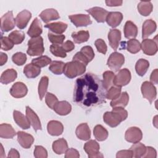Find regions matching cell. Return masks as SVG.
I'll return each mask as SVG.
<instances>
[{"label":"cell","mask_w":158,"mask_h":158,"mask_svg":"<svg viewBox=\"0 0 158 158\" xmlns=\"http://www.w3.org/2000/svg\"><path fill=\"white\" fill-rule=\"evenodd\" d=\"M141 93L143 96L146 98L150 104H151L153 101L156 98L157 91L156 88L154 85L149 81H144L141 87Z\"/></svg>","instance_id":"8"},{"label":"cell","mask_w":158,"mask_h":158,"mask_svg":"<svg viewBox=\"0 0 158 158\" xmlns=\"http://www.w3.org/2000/svg\"><path fill=\"white\" fill-rule=\"evenodd\" d=\"M86 11L99 23L104 22L109 13L106 9L99 7H94L86 10Z\"/></svg>","instance_id":"13"},{"label":"cell","mask_w":158,"mask_h":158,"mask_svg":"<svg viewBox=\"0 0 158 158\" xmlns=\"http://www.w3.org/2000/svg\"><path fill=\"white\" fill-rule=\"evenodd\" d=\"M123 19V15L120 12H109L106 17V21L107 24L112 28L117 27L120 25Z\"/></svg>","instance_id":"24"},{"label":"cell","mask_w":158,"mask_h":158,"mask_svg":"<svg viewBox=\"0 0 158 158\" xmlns=\"http://www.w3.org/2000/svg\"><path fill=\"white\" fill-rule=\"evenodd\" d=\"M138 10L141 15L148 16L152 11L153 6L150 1H140L137 6Z\"/></svg>","instance_id":"35"},{"label":"cell","mask_w":158,"mask_h":158,"mask_svg":"<svg viewBox=\"0 0 158 158\" xmlns=\"http://www.w3.org/2000/svg\"><path fill=\"white\" fill-rule=\"evenodd\" d=\"M65 64L62 61L54 60L50 64L49 69L51 72L56 75H61L64 73Z\"/></svg>","instance_id":"41"},{"label":"cell","mask_w":158,"mask_h":158,"mask_svg":"<svg viewBox=\"0 0 158 158\" xmlns=\"http://www.w3.org/2000/svg\"><path fill=\"white\" fill-rule=\"evenodd\" d=\"M48 132L52 136H59L64 131V127L61 122L57 120H51L47 125Z\"/></svg>","instance_id":"20"},{"label":"cell","mask_w":158,"mask_h":158,"mask_svg":"<svg viewBox=\"0 0 158 158\" xmlns=\"http://www.w3.org/2000/svg\"><path fill=\"white\" fill-rule=\"evenodd\" d=\"M12 60L14 64L17 65H22L27 61V56L24 53L18 52L15 53L12 57Z\"/></svg>","instance_id":"48"},{"label":"cell","mask_w":158,"mask_h":158,"mask_svg":"<svg viewBox=\"0 0 158 158\" xmlns=\"http://www.w3.org/2000/svg\"><path fill=\"white\" fill-rule=\"evenodd\" d=\"M31 63L37 67L41 68L44 67L51 63V59L47 56H41L35 58L31 60Z\"/></svg>","instance_id":"44"},{"label":"cell","mask_w":158,"mask_h":158,"mask_svg":"<svg viewBox=\"0 0 158 158\" xmlns=\"http://www.w3.org/2000/svg\"><path fill=\"white\" fill-rule=\"evenodd\" d=\"M117 158H131L133 157V154L130 149L121 150L117 152L116 154Z\"/></svg>","instance_id":"55"},{"label":"cell","mask_w":158,"mask_h":158,"mask_svg":"<svg viewBox=\"0 0 158 158\" xmlns=\"http://www.w3.org/2000/svg\"><path fill=\"white\" fill-rule=\"evenodd\" d=\"M34 156L36 158H46L48 157V152L44 147L36 146L34 150Z\"/></svg>","instance_id":"52"},{"label":"cell","mask_w":158,"mask_h":158,"mask_svg":"<svg viewBox=\"0 0 158 158\" xmlns=\"http://www.w3.org/2000/svg\"><path fill=\"white\" fill-rule=\"evenodd\" d=\"M93 134L96 140L103 141L107 138L109 133L107 130L104 127L101 125H97L94 128Z\"/></svg>","instance_id":"34"},{"label":"cell","mask_w":158,"mask_h":158,"mask_svg":"<svg viewBox=\"0 0 158 158\" xmlns=\"http://www.w3.org/2000/svg\"><path fill=\"white\" fill-rule=\"evenodd\" d=\"M52 148L53 151L57 154H62L68 149V144L65 139L60 138L53 142Z\"/></svg>","instance_id":"30"},{"label":"cell","mask_w":158,"mask_h":158,"mask_svg":"<svg viewBox=\"0 0 158 158\" xmlns=\"http://www.w3.org/2000/svg\"><path fill=\"white\" fill-rule=\"evenodd\" d=\"M85 71L86 65L80 62L72 60L65 64L64 73L67 77L73 78L77 76L84 74Z\"/></svg>","instance_id":"3"},{"label":"cell","mask_w":158,"mask_h":158,"mask_svg":"<svg viewBox=\"0 0 158 158\" xmlns=\"http://www.w3.org/2000/svg\"><path fill=\"white\" fill-rule=\"evenodd\" d=\"M0 157L1 158H4L6 157V155H5V152L4 151V148H3V146L2 145V144H1V151H0Z\"/></svg>","instance_id":"63"},{"label":"cell","mask_w":158,"mask_h":158,"mask_svg":"<svg viewBox=\"0 0 158 158\" xmlns=\"http://www.w3.org/2000/svg\"><path fill=\"white\" fill-rule=\"evenodd\" d=\"M72 38L74 42L77 44L86 42L89 38V33L88 31L80 30L77 32H73L72 33Z\"/></svg>","instance_id":"36"},{"label":"cell","mask_w":158,"mask_h":158,"mask_svg":"<svg viewBox=\"0 0 158 158\" xmlns=\"http://www.w3.org/2000/svg\"><path fill=\"white\" fill-rule=\"evenodd\" d=\"M106 5L110 7H115V6H120L122 4L123 1L121 0H109L105 1Z\"/></svg>","instance_id":"60"},{"label":"cell","mask_w":158,"mask_h":158,"mask_svg":"<svg viewBox=\"0 0 158 158\" xmlns=\"http://www.w3.org/2000/svg\"><path fill=\"white\" fill-rule=\"evenodd\" d=\"M7 60V56L6 54L0 52V65H3Z\"/></svg>","instance_id":"62"},{"label":"cell","mask_w":158,"mask_h":158,"mask_svg":"<svg viewBox=\"0 0 158 158\" xmlns=\"http://www.w3.org/2000/svg\"><path fill=\"white\" fill-rule=\"evenodd\" d=\"M17 77V73L16 70L13 69H8L4 71L1 76V83L7 85L11 82H13Z\"/></svg>","instance_id":"29"},{"label":"cell","mask_w":158,"mask_h":158,"mask_svg":"<svg viewBox=\"0 0 158 158\" xmlns=\"http://www.w3.org/2000/svg\"><path fill=\"white\" fill-rule=\"evenodd\" d=\"M125 62L123 54L117 52H112L108 58L107 65L112 70L118 71Z\"/></svg>","instance_id":"5"},{"label":"cell","mask_w":158,"mask_h":158,"mask_svg":"<svg viewBox=\"0 0 158 158\" xmlns=\"http://www.w3.org/2000/svg\"><path fill=\"white\" fill-rule=\"evenodd\" d=\"M108 39L110 47L116 51L121 40L120 31L118 29H110L108 33Z\"/></svg>","instance_id":"18"},{"label":"cell","mask_w":158,"mask_h":158,"mask_svg":"<svg viewBox=\"0 0 158 158\" xmlns=\"http://www.w3.org/2000/svg\"><path fill=\"white\" fill-rule=\"evenodd\" d=\"M44 51L43 40L41 36L31 38L28 41L27 54L30 56H40Z\"/></svg>","instance_id":"4"},{"label":"cell","mask_w":158,"mask_h":158,"mask_svg":"<svg viewBox=\"0 0 158 158\" xmlns=\"http://www.w3.org/2000/svg\"><path fill=\"white\" fill-rule=\"evenodd\" d=\"M106 92L102 80L95 74L87 73L76 80L73 101L89 109L106 102Z\"/></svg>","instance_id":"1"},{"label":"cell","mask_w":158,"mask_h":158,"mask_svg":"<svg viewBox=\"0 0 158 158\" xmlns=\"http://www.w3.org/2000/svg\"><path fill=\"white\" fill-rule=\"evenodd\" d=\"M49 83V78L46 76H44L41 77L39 85H38V95L40 100H42L44 95L46 94V91L48 89Z\"/></svg>","instance_id":"40"},{"label":"cell","mask_w":158,"mask_h":158,"mask_svg":"<svg viewBox=\"0 0 158 158\" xmlns=\"http://www.w3.org/2000/svg\"><path fill=\"white\" fill-rule=\"evenodd\" d=\"M99 144L93 139L89 140L84 145V150L89 158L103 157L104 156L99 152Z\"/></svg>","instance_id":"7"},{"label":"cell","mask_w":158,"mask_h":158,"mask_svg":"<svg viewBox=\"0 0 158 158\" xmlns=\"http://www.w3.org/2000/svg\"><path fill=\"white\" fill-rule=\"evenodd\" d=\"M14 44L9 38V37L2 36L1 38V48L4 51H9L12 49Z\"/></svg>","instance_id":"51"},{"label":"cell","mask_w":158,"mask_h":158,"mask_svg":"<svg viewBox=\"0 0 158 158\" xmlns=\"http://www.w3.org/2000/svg\"><path fill=\"white\" fill-rule=\"evenodd\" d=\"M61 46L64 50L65 51V52H70L75 48V44L72 41L70 40H67L65 43H63Z\"/></svg>","instance_id":"58"},{"label":"cell","mask_w":158,"mask_h":158,"mask_svg":"<svg viewBox=\"0 0 158 158\" xmlns=\"http://www.w3.org/2000/svg\"><path fill=\"white\" fill-rule=\"evenodd\" d=\"M155 39H144L141 44V49L143 52L148 56H153L157 52V43Z\"/></svg>","instance_id":"10"},{"label":"cell","mask_w":158,"mask_h":158,"mask_svg":"<svg viewBox=\"0 0 158 158\" xmlns=\"http://www.w3.org/2000/svg\"><path fill=\"white\" fill-rule=\"evenodd\" d=\"M25 33L22 31L15 30L9 35V38L14 44H20L25 39Z\"/></svg>","instance_id":"42"},{"label":"cell","mask_w":158,"mask_h":158,"mask_svg":"<svg viewBox=\"0 0 158 158\" xmlns=\"http://www.w3.org/2000/svg\"><path fill=\"white\" fill-rule=\"evenodd\" d=\"M28 92L27 86L22 82H16L11 87L10 94L15 98H21L26 96Z\"/></svg>","instance_id":"14"},{"label":"cell","mask_w":158,"mask_h":158,"mask_svg":"<svg viewBox=\"0 0 158 158\" xmlns=\"http://www.w3.org/2000/svg\"><path fill=\"white\" fill-rule=\"evenodd\" d=\"M77 138L81 140L87 141L91 138V130L86 123H83L79 125L75 131Z\"/></svg>","instance_id":"19"},{"label":"cell","mask_w":158,"mask_h":158,"mask_svg":"<svg viewBox=\"0 0 158 158\" xmlns=\"http://www.w3.org/2000/svg\"><path fill=\"white\" fill-rule=\"evenodd\" d=\"M50 51L54 56L56 57L64 58L67 56L65 51L64 50L62 46H60V44H51L50 46Z\"/></svg>","instance_id":"46"},{"label":"cell","mask_w":158,"mask_h":158,"mask_svg":"<svg viewBox=\"0 0 158 158\" xmlns=\"http://www.w3.org/2000/svg\"><path fill=\"white\" fill-rule=\"evenodd\" d=\"M45 28H48L51 32L55 34L62 35L67 28V25L62 22L50 23L45 25Z\"/></svg>","instance_id":"28"},{"label":"cell","mask_w":158,"mask_h":158,"mask_svg":"<svg viewBox=\"0 0 158 158\" xmlns=\"http://www.w3.org/2000/svg\"><path fill=\"white\" fill-rule=\"evenodd\" d=\"M157 75H158V70L157 69H156L155 70H154L152 71V72L151 73V75L150 76V82L151 83H152L153 85L154 84L156 85L158 83Z\"/></svg>","instance_id":"59"},{"label":"cell","mask_w":158,"mask_h":158,"mask_svg":"<svg viewBox=\"0 0 158 158\" xmlns=\"http://www.w3.org/2000/svg\"><path fill=\"white\" fill-rule=\"evenodd\" d=\"M17 135V141L19 144L25 149L30 148L34 142L33 136L23 131H18Z\"/></svg>","instance_id":"17"},{"label":"cell","mask_w":158,"mask_h":158,"mask_svg":"<svg viewBox=\"0 0 158 158\" xmlns=\"http://www.w3.org/2000/svg\"><path fill=\"white\" fill-rule=\"evenodd\" d=\"M149 67V62L144 59H139L135 65V70L137 74L141 77L144 75Z\"/></svg>","instance_id":"37"},{"label":"cell","mask_w":158,"mask_h":158,"mask_svg":"<svg viewBox=\"0 0 158 158\" xmlns=\"http://www.w3.org/2000/svg\"><path fill=\"white\" fill-rule=\"evenodd\" d=\"M80 157L79 152L77 150L73 148L68 149L65 152V158H78Z\"/></svg>","instance_id":"57"},{"label":"cell","mask_w":158,"mask_h":158,"mask_svg":"<svg viewBox=\"0 0 158 158\" xmlns=\"http://www.w3.org/2000/svg\"><path fill=\"white\" fill-rule=\"evenodd\" d=\"M143 138L141 130L136 127L129 128L125 132V138L127 141L131 143L139 142Z\"/></svg>","instance_id":"11"},{"label":"cell","mask_w":158,"mask_h":158,"mask_svg":"<svg viewBox=\"0 0 158 158\" xmlns=\"http://www.w3.org/2000/svg\"><path fill=\"white\" fill-rule=\"evenodd\" d=\"M40 73V68L32 63L26 65L23 69V73L27 78H35L38 77Z\"/></svg>","instance_id":"33"},{"label":"cell","mask_w":158,"mask_h":158,"mask_svg":"<svg viewBox=\"0 0 158 158\" xmlns=\"http://www.w3.org/2000/svg\"><path fill=\"white\" fill-rule=\"evenodd\" d=\"M73 60L80 62L85 65H87L89 62L88 60L85 58V57L80 52H78L75 54V56L73 57Z\"/></svg>","instance_id":"56"},{"label":"cell","mask_w":158,"mask_h":158,"mask_svg":"<svg viewBox=\"0 0 158 158\" xmlns=\"http://www.w3.org/2000/svg\"><path fill=\"white\" fill-rule=\"evenodd\" d=\"M15 19L12 11H8L1 18V29L2 31L7 32L12 30L15 25Z\"/></svg>","instance_id":"9"},{"label":"cell","mask_w":158,"mask_h":158,"mask_svg":"<svg viewBox=\"0 0 158 158\" xmlns=\"http://www.w3.org/2000/svg\"><path fill=\"white\" fill-rule=\"evenodd\" d=\"M115 77V74L112 71H106L102 74L103 77V81L102 85L104 87V88L107 90L109 89L111 86H114L113 81Z\"/></svg>","instance_id":"39"},{"label":"cell","mask_w":158,"mask_h":158,"mask_svg":"<svg viewBox=\"0 0 158 158\" xmlns=\"http://www.w3.org/2000/svg\"><path fill=\"white\" fill-rule=\"evenodd\" d=\"M13 117L15 123L22 129L27 130L30 127V123L27 118L22 112L18 110H14Z\"/></svg>","instance_id":"21"},{"label":"cell","mask_w":158,"mask_h":158,"mask_svg":"<svg viewBox=\"0 0 158 158\" xmlns=\"http://www.w3.org/2000/svg\"><path fill=\"white\" fill-rule=\"evenodd\" d=\"M157 116L156 115L154 117V118L153 119V124L156 128H157Z\"/></svg>","instance_id":"64"},{"label":"cell","mask_w":158,"mask_h":158,"mask_svg":"<svg viewBox=\"0 0 158 158\" xmlns=\"http://www.w3.org/2000/svg\"><path fill=\"white\" fill-rule=\"evenodd\" d=\"M53 110L60 115H66L69 114L72 110L70 104L66 101H59L54 106Z\"/></svg>","instance_id":"26"},{"label":"cell","mask_w":158,"mask_h":158,"mask_svg":"<svg viewBox=\"0 0 158 158\" xmlns=\"http://www.w3.org/2000/svg\"><path fill=\"white\" fill-rule=\"evenodd\" d=\"M80 52L85 57L89 62H91L94 57V51L93 48L89 46H85L83 47Z\"/></svg>","instance_id":"49"},{"label":"cell","mask_w":158,"mask_h":158,"mask_svg":"<svg viewBox=\"0 0 158 158\" xmlns=\"http://www.w3.org/2000/svg\"><path fill=\"white\" fill-rule=\"evenodd\" d=\"M69 18L77 27H86L92 23L89 15L87 14L71 15L69 16Z\"/></svg>","instance_id":"12"},{"label":"cell","mask_w":158,"mask_h":158,"mask_svg":"<svg viewBox=\"0 0 158 158\" xmlns=\"http://www.w3.org/2000/svg\"><path fill=\"white\" fill-rule=\"evenodd\" d=\"M131 73L127 69H123L115 75L113 84L114 86L122 87L128 84L131 80Z\"/></svg>","instance_id":"6"},{"label":"cell","mask_w":158,"mask_h":158,"mask_svg":"<svg viewBox=\"0 0 158 158\" xmlns=\"http://www.w3.org/2000/svg\"><path fill=\"white\" fill-rule=\"evenodd\" d=\"M45 101L47 106L52 109H54L56 104L59 102L57 97L51 93H47L46 94Z\"/></svg>","instance_id":"50"},{"label":"cell","mask_w":158,"mask_h":158,"mask_svg":"<svg viewBox=\"0 0 158 158\" xmlns=\"http://www.w3.org/2000/svg\"><path fill=\"white\" fill-rule=\"evenodd\" d=\"M133 154V157L139 158L143 157L146 151V146L139 142L134 143L130 149Z\"/></svg>","instance_id":"38"},{"label":"cell","mask_w":158,"mask_h":158,"mask_svg":"<svg viewBox=\"0 0 158 158\" xmlns=\"http://www.w3.org/2000/svg\"><path fill=\"white\" fill-rule=\"evenodd\" d=\"M26 116L35 131L41 130L42 129L41 122L38 116L29 106L26 107Z\"/></svg>","instance_id":"16"},{"label":"cell","mask_w":158,"mask_h":158,"mask_svg":"<svg viewBox=\"0 0 158 158\" xmlns=\"http://www.w3.org/2000/svg\"><path fill=\"white\" fill-rule=\"evenodd\" d=\"M157 157V152L154 148L151 146L146 147V151L143 157L144 158H156Z\"/></svg>","instance_id":"54"},{"label":"cell","mask_w":158,"mask_h":158,"mask_svg":"<svg viewBox=\"0 0 158 158\" xmlns=\"http://www.w3.org/2000/svg\"><path fill=\"white\" fill-rule=\"evenodd\" d=\"M138 35V28L131 21L126 22L124 26V35L126 38L133 39Z\"/></svg>","instance_id":"27"},{"label":"cell","mask_w":158,"mask_h":158,"mask_svg":"<svg viewBox=\"0 0 158 158\" xmlns=\"http://www.w3.org/2000/svg\"><path fill=\"white\" fill-rule=\"evenodd\" d=\"M48 39L51 43L56 44H61L63 43L65 36L64 35H58L49 31L48 34Z\"/></svg>","instance_id":"47"},{"label":"cell","mask_w":158,"mask_h":158,"mask_svg":"<svg viewBox=\"0 0 158 158\" xmlns=\"http://www.w3.org/2000/svg\"><path fill=\"white\" fill-rule=\"evenodd\" d=\"M42 31L43 30L41 23L38 18H35L32 22L27 31V34L32 38L40 36V35L42 33Z\"/></svg>","instance_id":"25"},{"label":"cell","mask_w":158,"mask_h":158,"mask_svg":"<svg viewBox=\"0 0 158 158\" xmlns=\"http://www.w3.org/2000/svg\"><path fill=\"white\" fill-rule=\"evenodd\" d=\"M106 92V98L110 100H114L117 98L121 94V87L112 86Z\"/></svg>","instance_id":"45"},{"label":"cell","mask_w":158,"mask_h":158,"mask_svg":"<svg viewBox=\"0 0 158 158\" xmlns=\"http://www.w3.org/2000/svg\"><path fill=\"white\" fill-rule=\"evenodd\" d=\"M8 157H13V158H19L20 157V154H19V152H18L17 150H16L15 149H14V148H12L9 153H8V156H7Z\"/></svg>","instance_id":"61"},{"label":"cell","mask_w":158,"mask_h":158,"mask_svg":"<svg viewBox=\"0 0 158 158\" xmlns=\"http://www.w3.org/2000/svg\"><path fill=\"white\" fill-rule=\"evenodd\" d=\"M127 49L128 52L132 54L138 52L141 49V44L136 39H130L127 42Z\"/></svg>","instance_id":"43"},{"label":"cell","mask_w":158,"mask_h":158,"mask_svg":"<svg viewBox=\"0 0 158 158\" xmlns=\"http://www.w3.org/2000/svg\"><path fill=\"white\" fill-rule=\"evenodd\" d=\"M157 25L156 22L152 19H148L143 24L142 27V38L146 39L152 35L156 30Z\"/></svg>","instance_id":"23"},{"label":"cell","mask_w":158,"mask_h":158,"mask_svg":"<svg viewBox=\"0 0 158 158\" xmlns=\"http://www.w3.org/2000/svg\"><path fill=\"white\" fill-rule=\"evenodd\" d=\"M128 117V112L123 107H113L111 112H106L103 115L104 122L110 127L118 126Z\"/></svg>","instance_id":"2"},{"label":"cell","mask_w":158,"mask_h":158,"mask_svg":"<svg viewBox=\"0 0 158 158\" xmlns=\"http://www.w3.org/2000/svg\"><path fill=\"white\" fill-rule=\"evenodd\" d=\"M95 46L99 52L105 54L107 52V45L105 41L102 39H98L94 42Z\"/></svg>","instance_id":"53"},{"label":"cell","mask_w":158,"mask_h":158,"mask_svg":"<svg viewBox=\"0 0 158 158\" xmlns=\"http://www.w3.org/2000/svg\"><path fill=\"white\" fill-rule=\"evenodd\" d=\"M31 17V14L27 10H23L20 12L15 17V24L20 29L25 28Z\"/></svg>","instance_id":"15"},{"label":"cell","mask_w":158,"mask_h":158,"mask_svg":"<svg viewBox=\"0 0 158 158\" xmlns=\"http://www.w3.org/2000/svg\"><path fill=\"white\" fill-rule=\"evenodd\" d=\"M129 101V96L127 92L121 93L120 95L116 99L112 100L110 102V106L112 107H120L124 108L127 106Z\"/></svg>","instance_id":"31"},{"label":"cell","mask_w":158,"mask_h":158,"mask_svg":"<svg viewBox=\"0 0 158 158\" xmlns=\"http://www.w3.org/2000/svg\"><path fill=\"white\" fill-rule=\"evenodd\" d=\"M40 17L44 23H48L51 21L57 20L60 18V15L58 12L54 9H46L43 10Z\"/></svg>","instance_id":"22"},{"label":"cell","mask_w":158,"mask_h":158,"mask_svg":"<svg viewBox=\"0 0 158 158\" xmlns=\"http://www.w3.org/2000/svg\"><path fill=\"white\" fill-rule=\"evenodd\" d=\"M16 135L13 127L7 123H2L0 125V137L5 139H11Z\"/></svg>","instance_id":"32"}]
</instances>
